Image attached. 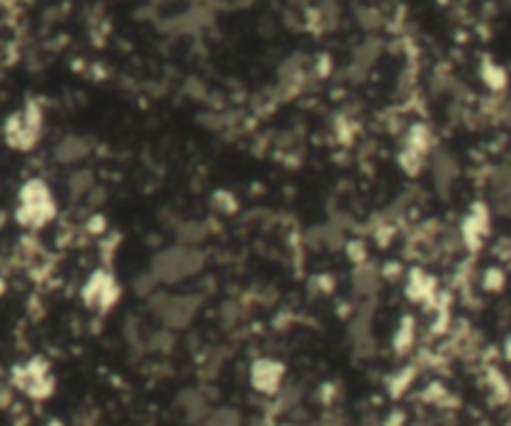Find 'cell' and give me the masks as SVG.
Returning <instances> with one entry per match:
<instances>
[{"instance_id":"cell-6","label":"cell","mask_w":511,"mask_h":426,"mask_svg":"<svg viewBox=\"0 0 511 426\" xmlns=\"http://www.w3.org/2000/svg\"><path fill=\"white\" fill-rule=\"evenodd\" d=\"M489 230H491V209H489V205L474 202L472 207H469L464 222H462V242L472 252L479 250V247H481V242L489 237Z\"/></svg>"},{"instance_id":"cell-19","label":"cell","mask_w":511,"mask_h":426,"mask_svg":"<svg viewBox=\"0 0 511 426\" xmlns=\"http://www.w3.org/2000/svg\"><path fill=\"white\" fill-rule=\"evenodd\" d=\"M504 356L506 359H511V334L506 337V342H504Z\"/></svg>"},{"instance_id":"cell-15","label":"cell","mask_w":511,"mask_h":426,"mask_svg":"<svg viewBox=\"0 0 511 426\" xmlns=\"http://www.w3.org/2000/svg\"><path fill=\"white\" fill-rule=\"evenodd\" d=\"M347 257H349V262H354L357 267H362V264H367V245H364L362 240H352L347 242Z\"/></svg>"},{"instance_id":"cell-12","label":"cell","mask_w":511,"mask_h":426,"mask_svg":"<svg viewBox=\"0 0 511 426\" xmlns=\"http://www.w3.org/2000/svg\"><path fill=\"white\" fill-rule=\"evenodd\" d=\"M200 426H242V416L237 409L222 406V409L209 411V416Z\"/></svg>"},{"instance_id":"cell-1","label":"cell","mask_w":511,"mask_h":426,"mask_svg":"<svg viewBox=\"0 0 511 426\" xmlns=\"http://www.w3.org/2000/svg\"><path fill=\"white\" fill-rule=\"evenodd\" d=\"M202 267H205L202 252H198L195 247L180 245V247H167V250L157 252L153 264H150V274H153L157 284H175L198 274Z\"/></svg>"},{"instance_id":"cell-16","label":"cell","mask_w":511,"mask_h":426,"mask_svg":"<svg viewBox=\"0 0 511 426\" xmlns=\"http://www.w3.org/2000/svg\"><path fill=\"white\" fill-rule=\"evenodd\" d=\"M451 177H454V164H451V160L446 157V155H441L434 164V180L441 182V185H446Z\"/></svg>"},{"instance_id":"cell-10","label":"cell","mask_w":511,"mask_h":426,"mask_svg":"<svg viewBox=\"0 0 511 426\" xmlns=\"http://www.w3.org/2000/svg\"><path fill=\"white\" fill-rule=\"evenodd\" d=\"M479 75H481L484 85H486L489 90H494V93H501V90L506 88V82H509L504 67L496 65V63H491V60L481 63V67H479Z\"/></svg>"},{"instance_id":"cell-13","label":"cell","mask_w":511,"mask_h":426,"mask_svg":"<svg viewBox=\"0 0 511 426\" xmlns=\"http://www.w3.org/2000/svg\"><path fill=\"white\" fill-rule=\"evenodd\" d=\"M504 284H506V272L501 267L484 269V274H481V290L484 292H489V295H496V292L504 290Z\"/></svg>"},{"instance_id":"cell-7","label":"cell","mask_w":511,"mask_h":426,"mask_svg":"<svg viewBox=\"0 0 511 426\" xmlns=\"http://www.w3.org/2000/svg\"><path fill=\"white\" fill-rule=\"evenodd\" d=\"M407 299L414 304H434L436 302V279L424 269H412L407 274Z\"/></svg>"},{"instance_id":"cell-20","label":"cell","mask_w":511,"mask_h":426,"mask_svg":"<svg viewBox=\"0 0 511 426\" xmlns=\"http://www.w3.org/2000/svg\"><path fill=\"white\" fill-rule=\"evenodd\" d=\"M50 426H63L60 421H50Z\"/></svg>"},{"instance_id":"cell-18","label":"cell","mask_w":511,"mask_h":426,"mask_svg":"<svg viewBox=\"0 0 511 426\" xmlns=\"http://www.w3.org/2000/svg\"><path fill=\"white\" fill-rule=\"evenodd\" d=\"M380 274H382V277H387V279H396V277H401V264H399V262H389V264H384Z\"/></svg>"},{"instance_id":"cell-17","label":"cell","mask_w":511,"mask_h":426,"mask_svg":"<svg viewBox=\"0 0 511 426\" xmlns=\"http://www.w3.org/2000/svg\"><path fill=\"white\" fill-rule=\"evenodd\" d=\"M404 421H407V414H404L401 409H394V411L387 414L384 426H404Z\"/></svg>"},{"instance_id":"cell-14","label":"cell","mask_w":511,"mask_h":426,"mask_svg":"<svg viewBox=\"0 0 511 426\" xmlns=\"http://www.w3.org/2000/svg\"><path fill=\"white\" fill-rule=\"evenodd\" d=\"M205 237H207V227L205 224H185V227H180V242L185 247H195L198 242H202Z\"/></svg>"},{"instance_id":"cell-9","label":"cell","mask_w":511,"mask_h":426,"mask_svg":"<svg viewBox=\"0 0 511 426\" xmlns=\"http://www.w3.org/2000/svg\"><path fill=\"white\" fill-rule=\"evenodd\" d=\"M414 379H417V369H414V366H407V369H399L396 374H392L389 382H387V392H389L392 399L404 396V394L412 389Z\"/></svg>"},{"instance_id":"cell-3","label":"cell","mask_w":511,"mask_h":426,"mask_svg":"<svg viewBox=\"0 0 511 426\" xmlns=\"http://www.w3.org/2000/svg\"><path fill=\"white\" fill-rule=\"evenodd\" d=\"M150 306L155 309V317H160V322L165 327L182 329L193 322L200 299L193 295H155L150 299Z\"/></svg>"},{"instance_id":"cell-8","label":"cell","mask_w":511,"mask_h":426,"mask_svg":"<svg viewBox=\"0 0 511 426\" xmlns=\"http://www.w3.org/2000/svg\"><path fill=\"white\" fill-rule=\"evenodd\" d=\"M414 339H417V324L414 319L409 317H401L399 327L394 329V351L396 354H409V349L414 347Z\"/></svg>"},{"instance_id":"cell-2","label":"cell","mask_w":511,"mask_h":426,"mask_svg":"<svg viewBox=\"0 0 511 426\" xmlns=\"http://www.w3.org/2000/svg\"><path fill=\"white\" fill-rule=\"evenodd\" d=\"M56 212H58L56 197H53V190L43 180H30L20 187L15 217L22 227H30V230L45 227L50 219L56 217Z\"/></svg>"},{"instance_id":"cell-4","label":"cell","mask_w":511,"mask_h":426,"mask_svg":"<svg viewBox=\"0 0 511 426\" xmlns=\"http://www.w3.org/2000/svg\"><path fill=\"white\" fill-rule=\"evenodd\" d=\"M120 297H122V287L112 277L110 269H95L83 284V302L90 309H98L103 314L110 311L120 302Z\"/></svg>"},{"instance_id":"cell-5","label":"cell","mask_w":511,"mask_h":426,"mask_svg":"<svg viewBox=\"0 0 511 426\" xmlns=\"http://www.w3.org/2000/svg\"><path fill=\"white\" fill-rule=\"evenodd\" d=\"M285 374L287 369L282 361L262 356V359L252 361V366H250V384H252L254 392L264 394V396H275V394H280Z\"/></svg>"},{"instance_id":"cell-11","label":"cell","mask_w":511,"mask_h":426,"mask_svg":"<svg viewBox=\"0 0 511 426\" xmlns=\"http://www.w3.org/2000/svg\"><path fill=\"white\" fill-rule=\"evenodd\" d=\"M85 155H88V145L83 140H77V137H67L56 148V160H60V162H77Z\"/></svg>"}]
</instances>
